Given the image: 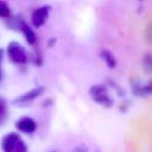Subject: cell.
I'll use <instances>...</instances> for the list:
<instances>
[{
  "label": "cell",
  "instance_id": "6",
  "mask_svg": "<svg viewBox=\"0 0 152 152\" xmlns=\"http://www.w3.org/2000/svg\"><path fill=\"white\" fill-rule=\"evenodd\" d=\"M91 96L93 99L96 101V102H100L101 104H104V106H109L110 103V97L108 96L107 91L104 88L102 87H94L91 89Z\"/></svg>",
  "mask_w": 152,
  "mask_h": 152
},
{
  "label": "cell",
  "instance_id": "9",
  "mask_svg": "<svg viewBox=\"0 0 152 152\" xmlns=\"http://www.w3.org/2000/svg\"><path fill=\"white\" fill-rule=\"evenodd\" d=\"M11 15V10L7 6V4L0 1V17L1 18H8Z\"/></svg>",
  "mask_w": 152,
  "mask_h": 152
},
{
  "label": "cell",
  "instance_id": "4",
  "mask_svg": "<svg viewBox=\"0 0 152 152\" xmlns=\"http://www.w3.org/2000/svg\"><path fill=\"white\" fill-rule=\"evenodd\" d=\"M49 11H50V7H48V6H43V7H39L33 11L32 24L34 27H40L42 25H44V23L46 21L48 17H49Z\"/></svg>",
  "mask_w": 152,
  "mask_h": 152
},
{
  "label": "cell",
  "instance_id": "10",
  "mask_svg": "<svg viewBox=\"0 0 152 152\" xmlns=\"http://www.w3.org/2000/svg\"><path fill=\"white\" fill-rule=\"evenodd\" d=\"M2 61V50L0 49V62Z\"/></svg>",
  "mask_w": 152,
  "mask_h": 152
},
{
  "label": "cell",
  "instance_id": "11",
  "mask_svg": "<svg viewBox=\"0 0 152 152\" xmlns=\"http://www.w3.org/2000/svg\"><path fill=\"white\" fill-rule=\"evenodd\" d=\"M1 77H2V75H1V70H0V81H1Z\"/></svg>",
  "mask_w": 152,
  "mask_h": 152
},
{
  "label": "cell",
  "instance_id": "1",
  "mask_svg": "<svg viewBox=\"0 0 152 152\" xmlns=\"http://www.w3.org/2000/svg\"><path fill=\"white\" fill-rule=\"evenodd\" d=\"M4 152H27L25 142L17 133H8L1 140Z\"/></svg>",
  "mask_w": 152,
  "mask_h": 152
},
{
  "label": "cell",
  "instance_id": "8",
  "mask_svg": "<svg viewBox=\"0 0 152 152\" xmlns=\"http://www.w3.org/2000/svg\"><path fill=\"white\" fill-rule=\"evenodd\" d=\"M8 114V108H7V102L4 97L0 96V126L6 121Z\"/></svg>",
  "mask_w": 152,
  "mask_h": 152
},
{
  "label": "cell",
  "instance_id": "3",
  "mask_svg": "<svg viewBox=\"0 0 152 152\" xmlns=\"http://www.w3.org/2000/svg\"><path fill=\"white\" fill-rule=\"evenodd\" d=\"M43 91H44V88H43V87L33 88V89L28 90L27 93L23 94L21 96L17 97V99L13 101V103H14L15 106H26V104L33 102L38 96H40V95L43 94Z\"/></svg>",
  "mask_w": 152,
  "mask_h": 152
},
{
  "label": "cell",
  "instance_id": "7",
  "mask_svg": "<svg viewBox=\"0 0 152 152\" xmlns=\"http://www.w3.org/2000/svg\"><path fill=\"white\" fill-rule=\"evenodd\" d=\"M20 30H21V32H23V34L25 36V38H26V40H27V43L28 44H34L36 43V40H37V38H36V34H34V32H33V30L25 23V21H20Z\"/></svg>",
  "mask_w": 152,
  "mask_h": 152
},
{
  "label": "cell",
  "instance_id": "2",
  "mask_svg": "<svg viewBox=\"0 0 152 152\" xmlns=\"http://www.w3.org/2000/svg\"><path fill=\"white\" fill-rule=\"evenodd\" d=\"M7 56L11 59V62L15 64H23L27 59L24 46L20 45L18 42H11L7 45Z\"/></svg>",
  "mask_w": 152,
  "mask_h": 152
},
{
  "label": "cell",
  "instance_id": "5",
  "mask_svg": "<svg viewBox=\"0 0 152 152\" xmlns=\"http://www.w3.org/2000/svg\"><path fill=\"white\" fill-rule=\"evenodd\" d=\"M15 127L26 134H31L36 131V122L30 116H23L15 122Z\"/></svg>",
  "mask_w": 152,
  "mask_h": 152
}]
</instances>
